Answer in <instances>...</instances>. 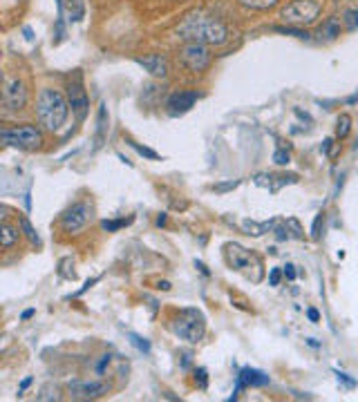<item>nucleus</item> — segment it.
<instances>
[{"label":"nucleus","instance_id":"9d476101","mask_svg":"<svg viewBox=\"0 0 358 402\" xmlns=\"http://www.w3.org/2000/svg\"><path fill=\"white\" fill-rule=\"evenodd\" d=\"M108 391H110V385H105V382H69V394L76 400H96L103 398Z\"/></svg>","mask_w":358,"mask_h":402},{"label":"nucleus","instance_id":"f257e3e1","mask_svg":"<svg viewBox=\"0 0 358 402\" xmlns=\"http://www.w3.org/2000/svg\"><path fill=\"white\" fill-rule=\"evenodd\" d=\"M177 36L188 43L200 45H224L228 40V27L213 16L206 14H188L177 25Z\"/></svg>","mask_w":358,"mask_h":402},{"label":"nucleus","instance_id":"cd10ccee","mask_svg":"<svg viewBox=\"0 0 358 402\" xmlns=\"http://www.w3.org/2000/svg\"><path fill=\"white\" fill-rule=\"evenodd\" d=\"M195 382H197V387H200V389H206L208 387V374H206V369H197L195 371Z\"/></svg>","mask_w":358,"mask_h":402},{"label":"nucleus","instance_id":"c756f323","mask_svg":"<svg viewBox=\"0 0 358 402\" xmlns=\"http://www.w3.org/2000/svg\"><path fill=\"white\" fill-rule=\"evenodd\" d=\"M282 270L280 268H271V273H268V284H271V286H278V284H280V281H282Z\"/></svg>","mask_w":358,"mask_h":402},{"label":"nucleus","instance_id":"c9c22d12","mask_svg":"<svg viewBox=\"0 0 358 402\" xmlns=\"http://www.w3.org/2000/svg\"><path fill=\"white\" fill-rule=\"evenodd\" d=\"M108 362H110V356H103V358H101V362H99V367H96L99 374H103V369H105Z\"/></svg>","mask_w":358,"mask_h":402},{"label":"nucleus","instance_id":"ea45409f","mask_svg":"<svg viewBox=\"0 0 358 402\" xmlns=\"http://www.w3.org/2000/svg\"><path fill=\"white\" fill-rule=\"evenodd\" d=\"M195 266H197V268H200V270H202V273H204L206 277H208V275H211V273H208V268H206V266L202 264V261H195Z\"/></svg>","mask_w":358,"mask_h":402},{"label":"nucleus","instance_id":"412c9836","mask_svg":"<svg viewBox=\"0 0 358 402\" xmlns=\"http://www.w3.org/2000/svg\"><path fill=\"white\" fill-rule=\"evenodd\" d=\"M343 25L345 29H350V32H356L358 29V9H347L343 14Z\"/></svg>","mask_w":358,"mask_h":402},{"label":"nucleus","instance_id":"dca6fc26","mask_svg":"<svg viewBox=\"0 0 358 402\" xmlns=\"http://www.w3.org/2000/svg\"><path fill=\"white\" fill-rule=\"evenodd\" d=\"M18 237H21V233H18V228H14L12 224H7V221H3L0 224V244H3V248H12Z\"/></svg>","mask_w":358,"mask_h":402},{"label":"nucleus","instance_id":"393cba45","mask_svg":"<svg viewBox=\"0 0 358 402\" xmlns=\"http://www.w3.org/2000/svg\"><path fill=\"white\" fill-rule=\"evenodd\" d=\"M130 344H133L137 351H142V353H151V342H148L146 338H139V335L130 333Z\"/></svg>","mask_w":358,"mask_h":402},{"label":"nucleus","instance_id":"a211bd4d","mask_svg":"<svg viewBox=\"0 0 358 402\" xmlns=\"http://www.w3.org/2000/svg\"><path fill=\"white\" fill-rule=\"evenodd\" d=\"M61 7L67 12V20H69V23H78V20H81L83 14H85L81 0H76V3H72V0H61Z\"/></svg>","mask_w":358,"mask_h":402},{"label":"nucleus","instance_id":"2f4dec72","mask_svg":"<svg viewBox=\"0 0 358 402\" xmlns=\"http://www.w3.org/2000/svg\"><path fill=\"white\" fill-rule=\"evenodd\" d=\"M237 186H240V181H228V184H217V186H213V190H215V193H226V190H233Z\"/></svg>","mask_w":358,"mask_h":402},{"label":"nucleus","instance_id":"b1692460","mask_svg":"<svg viewBox=\"0 0 358 402\" xmlns=\"http://www.w3.org/2000/svg\"><path fill=\"white\" fill-rule=\"evenodd\" d=\"M128 224H133V217L130 219H112V221H103V230H108V233H114V230H119V228H123V226H128Z\"/></svg>","mask_w":358,"mask_h":402},{"label":"nucleus","instance_id":"0eeeda50","mask_svg":"<svg viewBox=\"0 0 358 402\" xmlns=\"http://www.w3.org/2000/svg\"><path fill=\"white\" fill-rule=\"evenodd\" d=\"M182 63L191 69V72H204V69L211 65V52L206 49V45L188 43L182 49Z\"/></svg>","mask_w":358,"mask_h":402},{"label":"nucleus","instance_id":"f3484780","mask_svg":"<svg viewBox=\"0 0 358 402\" xmlns=\"http://www.w3.org/2000/svg\"><path fill=\"white\" fill-rule=\"evenodd\" d=\"M242 228L246 230V235H253V237H260L268 230L275 228V221H264V224H257V221H251V219H244L242 221Z\"/></svg>","mask_w":358,"mask_h":402},{"label":"nucleus","instance_id":"e433bc0d","mask_svg":"<svg viewBox=\"0 0 358 402\" xmlns=\"http://www.w3.org/2000/svg\"><path fill=\"white\" fill-rule=\"evenodd\" d=\"M307 317H309L312 322H318V320H321V313H318L316 308H309V311H307Z\"/></svg>","mask_w":358,"mask_h":402},{"label":"nucleus","instance_id":"58836bf2","mask_svg":"<svg viewBox=\"0 0 358 402\" xmlns=\"http://www.w3.org/2000/svg\"><path fill=\"white\" fill-rule=\"evenodd\" d=\"M94 284H96V279H90V281H85V286H83L81 290H78V293H76V295H81V293H85V290H87L90 286H94Z\"/></svg>","mask_w":358,"mask_h":402},{"label":"nucleus","instance_id":"6ab92c4d","mask_svg":"<svg viewBox=\"0 0 358 402\" xmlns=\"http://www.w3.org/2000/svg\"><path fill=\"white\" fill-rule=\"evenodd\" d=\"M352 130V116L350 114H341L336 121V137L338 139H345L347 134H350Z\"/></svg>","mask_w":358,"mask_h":402},{"label":"nucleus","instance_id":"7ed1b4c3","mask_svg":"<svg viewBox=\"0 0 358 402\" xmlns=\"http://www.w3.org/2000/svg\"><path fill=\"white\" fill-rule=\"evenodd\" d=\"M224 257H226L228 266L233 270H240V273H244L251 281L262 279V261L257 255H253L251 250L242 248L240 244H226Z\"/></svg>","mask_w":358,"mask_h":402},{"label":"nucleus","instance_id":"1a4fd4ad","mask_svg":"<svg viewBox=\"0 0 358 402\" xmlns=\"http://www.w3.org/2000/svg\"><path fill=\"white\" fill-rule=\"evenodd\" d=\"M90 219V206L83 204V201H78L69 210H65L63 217H61V226L65 233H78Z\"/></svg>","mask_w":358,"mask_h":402},{"label":"nucleus","instance_id":"79ce46f5","mask_svg":"<svg viewBox=\"0 0 358 402\" xmlns=\"http://www.w3.org/2000/svg\"><path fill=\"white\" fill-rule=\"evenodd\" d=\"M32 315H34V308H29V311H25V313H23V320H29Z\"/></svg>","mask_w":358,"mask_h":402},{"label":"nucleus","instance_id":"5701e85b","mask_svg":"<svg viewBox=\"0 0 358 402\" xmlns=\"http://www.w3.org/2000/svg\"><path fill=\"white\" fill-rule=\"evenodd\" d=\"M21 226H23V233L27 235V239L32 241V244H36V246H41V239H38V235H36V230L32 228V224H29V219L27 217H21Z\"/></svg>","mask_w":358,"mask_h":402},{"label":"nucleus","instance_id":"473e14b6","mask_svg":"<svg viewBox=\"0 0 358 402\" xmlns=\"http://www.w3.org/2000/svg\"><path fill=\"white\" fill-rule=\"evenodd\" d=\"M58 398H61V396H58V389L52 394V387H45L43 394L38 396V400H58Z\"/></svg>","mask_w":358,"mask_h":402},{"label":"nucleus","instance_id":"aec40b11","mask_svg":"<svg viewBox=\"0 0 358 402\" xmlns=\"http://www.w3.org/2000/svg\"><path fill=\"white\" fill-rule=\"evenodd\" d=\"M72 268H74V261L65 257V259H61V264H58V275H61L63 279H76V273Z\"/></svg>","mask_w":358,"mask_h":402},{"label":"nucleus","instance_id":"ddd939ff","mask_svg":"<svg viewBox=\"0 0 358 402\" xmlns=\"http://www.w3.org/2000/svg\"><path fill=\"white\" fill-rule=\"evenodd\" d=\"M264 385H268V376L262 374V371H257V369L246 367V369L240 371V376H237V389H235V394H233L231 400H235L237 394H240L244 387H264Z\"/></svg>","mask_w":358,"mask_h":402},{"label":"nucleus","instance_id":"72a5a7b5","mask_svg":"<svg viewBox=\"0 0 358 402\" xmlns=\"http://www.w3.org/2000/svg\"><path fill=\"white\" fill-rule=\"evenodd\" d=\"M282 273H284L287 279H291V281H293V279H296V266H293V264H287Z\"/></svg>","mask_w":358,"mask_h":402},{"label":"nucleus","instance_id":"20e7f679","mask_svg":"<svg viewBox=\"0 0 358 402\" xmlns=\"http://www.w3.org/2000/svg\"><path fill=\"white\" fill-rule=\"evenodd\" d=\"M173 333L186 342H191V344L202 342L206 333V322H204L202 311H197V308L179 311V315L173 320Z\"/></svg>","mask_w":358,"mask_h":402},{"label":"nucleus","instance_id":"a878e982","mask_svg":"<svg viewBox=\"0 0 358 402\" xmlns=\"http://www.w3.org/2000/svg\"><path fill=\"white\" fill-rule=\"evenodd\" d=\"M275 32H280V34H287V36H296V38H309V34L305 32V29H298V27H273Z\"/></svg>","mask_w":358,"mask_h":402},{"label":"nucleus","instance_id":"c85d7f7f","mask_svg":"<svg viewBox=\"0 0 358 402\" xmlns=\"http://www.w3.org/2000/svg\"><path fill=\"white\" fill-rule=\"evenodd\" d=\"M273 161H275L278 166H287V164H289V152H287V150H275Z\"/></svg>","mask_w":358,"mask_h":402},{"label":"nucleus","instance_id":"f03ea898","mask_svg":"<svg viewBox=\"0 0 358 402\" xmlns=\"http://www.w3.org/2000/svg\"><path fill=\"white\" fill-rule=\"evenodd\" d=\"M36 112H38V119H41V123L47 130H61L67 121L69 105L58 89H43V92L38 94Z\"/></svg>","mask_w":358,"mask_h":402},{"label":"nucleus","instance_id":"6e6552de","mask_svg":"<svg viewBox=\"0 0 358 402\" xmlns=\"http://www.w3.org/2000/svg\"><path fill=\"white\" fill-rule=\"evenodd\" d=\"M27 103V89L23 85V80L18 78H9L5 80V87H3V105L9 110V112H18L23 110Z\"/></svg>","mask_w":358,"mask_h":402},{"label":"nucleus","instance_id":"f8f14e48","mask_svg":"<svg viewBox=\"0 0 358 402\" xmlns=\"http://www.w3.org/2000/svg\"><path fill=\"white\" fill-rule=\"evenodd\" d=\"M195 103H197V94L195 92H175V94L168 96L166 110H168V114L177 116V114L188 112V110H191Z\"/></svg>","mask_w":358,"mask_h":402},{"label":"nucleus","instance_id":"4be33fe9","mask_svg":"<svg viewBox=\"0 0 358 402\" xmlns=\"http://www.w3.org/2000/svg\"><path fill=\"white\" fill-rule=\"evenodd\" d=\"M237 3L251 9H271L278 5V0H237Z\"/></svg>","mask_w":358,"mask_h":402},{"label":"nucleus","instance_id":"37998d69","mask_svg":"<svg viewBox=\"0 0 358 402\" xmlns=\"http://www.w3.org/2000/svg\"><path fill=\"white\" fill-rule=\"evenodd\" d=\"M164 224H166V215H162V217L157 219V226H164Z\"/></svg>","mask_w":358,"mask_h":402},{"label":"nucleus","instance_id":"423d86ee","mask_svg":"<svg viewBox=\"0 0 358 402\" xmlns=\"http://www.w3.org/2000/svg\"><path fill=\"white\" fill-rule=\"evenodd\" d=\"M0 139L5 141L7 146L14 148H23V150H32L41 146V132L34 125H21V128H12V130H0Z\"/></svg>","mask_w":358,"mask_h":402},{"label":"nucleus","instance_id":"4468645a","mask_svg":"<svg viewBox=\"0 0 358 402\" xmlns=\"http://www.w3.org/2000/svg\"><path fill=\"white\" fill-rule=\"evenodd\" d=\"M137 63L139 65H144L148 72H151L153 76L157 78H164L168 74V63H166V58L162 54H148V56H142V58H137Z\"/></svg>","mask_w":358,"mask_h":402},{"label":"nucleus","instance_id":"9b49d317","mask_svg":"<svg viewBox=\"0 0 358 402\" xmlns=\"http://www.w3.org/2000/svg\"><path fill=\"white\" fill-rule=\"evenodd\" d=\"M67 96H69V105H72L76 119H85L87 114V107H90V101H87V94L81 85V80H74V83L67 85Z\"/></svg>","mask_w":358,"mask_h":402},{"label":"nucleus","instance_id":"a19ab883","mask_svg":"<svg viewBox=\"0 0 358 402\" xmlns=\"http://www.w3.org/2000/svg\"><path fill=\"white\" fill-rule=\"evenodd\" d=\"M332 143H334V141H332V139H327V141H325V146H323V152H330Z\"/></svg>","mask_w":358,"mask_h":402},{"label":"nucleus","instance_id":"39448f33","mask_svg":"<svg viewBox=\"0 0 358 402\" xmlns=\"http://www.w3.org/2000/svg\"><path fill=\"white\" fill-rule=\"evenodd\" d=\"M321 14V3L318 0H291L282 7V18L293 25H312Z\"/></svg>","mask_w":358,"mask_h":402},{"label":"nucleus","instance_id":"2eb2a0df","mask_svg":"<svg viewBox=\"0 0 358 402\" xmlns=\"http://www.w3.org/2000/svg\"><path fill=\"white\" fill-rule=\"evenodd\" d=\"M341 29H343L341 18L330 16L321 27L316 29V36H318V40H336L338 36H341Z\"/></svg>","mask_w":358,"mask_h":402},{"label":"nucleus","instance_id":"7c9ffc66","mask_svg":"<svg viewBox=\"0 0 358 402\" xmlns=\"http://www.w3.org/2000/svg\"><path fill=\"white\" fill-rule=\"evenodd\" d=\"M323 221H325V215L321 213V215L316 217V221H314V228H312V237H314V239H321V235H323V233H321Z\"/></svg>","mask_w":358,"mask_h":402},{"label":"nucleus","instance_id":"bb28decb","mask_svg":"<svg viewBox=\"0 0 358 402\" xmlns=\"http://www.w3.org/2000/svg\"><path fill=\"white\" fill-rule=\"evenodd\" d=\"M128 143H130L139 155L142 157H146V159H153V161H157L159 159V155L155 152V150H151V148H144V146H139V143H135V141H128Z\"/></svg>","mask_w":358,"mask_h":402},{"label":"nucleus","instance_id":"f704fd0d","mask_svg":"<svg viewBox=\"0 0 358 402\" xmlns=\"http://www.w3.org/2000/svg\"><path fill=\"white\" fill-rule=\"evenodd\" d=\"M338 380H343L347 387L350 389H354L356 387V380H352V378H347V374H338Z\"/></svg>","mask_w":358,"mask_h":402},{"label":"nucleus","instance_id":"4c0bfd02","mask_svg":"<svg viewBox=\"0 0 358 402\" xmlns=\"http://www.w3.org/2000/svg\"><path fill=\"white\" fill-rule=\"evenodd\" d=\"M29 385H32V378H25V380H23V385H21V389H18V396H23V391H25Z\"/></svg>","mask_w":358,"mask_h":402}]
</instances>
